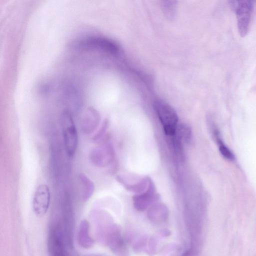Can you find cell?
<instances>
[{"label": "cell", "instance_id": "cell-11", "mask_svg": "<svg viewBox=\"0 0 256 256\" xmlns=\"http://www.w3.org/2000/svg\"><path fill=\"white\" fill-rule=\"evenodd\" d=\"M212 134L216 140L221 154L227 160H232L234 158V154L224 144L220 136V132L216 128H212Z\"/></svg>", "mask_w": 256, "mask_h": 256}, {"label": "cell", "instance_id": "cell-13", "mask_svg": "<svg viewBox=\"0 0 256 256\" xmlns=\"http://www.w3.org/2000/svg\"><path fill=\"white\" fill-rule=\"evenodd\" d=\"M108 126V121L107 120H105L103 124H102V127L97 132V133L94 136L93 138V140H98L104 133L106 130Z\"/></svg>", "mask_w": 256, "mask_h": 256}, {"label": "cell", "instance_id": "cell-9", "mask_svg": "<svg viewBox=\"0 0 256 256\" xmlns=\"http://www.w3.org/2000/svg\"><path fill=\"white\" fill-rule=\"evenodd\" d=\"M77 240L78 244L83 248H89L94 244V240L90 234V224L84 220L80 224L78 232Z\"/></svg>", "mask_w": 256, "mask_h": 256}, {"label": "cell", "instance_id": "cell-2", "mask_svg": "<svg viewBox=\"0 0 256 256\" xmlns=\"http://www.w3.org/2000/svg\"><path fill=\"white\" fill-rule=\"evenodd\" d=\"M61 125L66 154L72 157L76 150L78 136L77 129L70 112L65 111L61 116Z\"/></svg>", "mask_w": 256, "mask_h": 256}, {"label": "cell", "instance_id": "cell-4", "mask_svg": "<svg viewBox=\"0 0 256 256\" xmlns=\"http://www.w3.org/2000/svg\"><path fill=\"white\" fill-rule=\"evenodd\" d=\"M229 2L231 8L236 14L239 34L241 37H244L248 32L254 2L244 0H230Z\"/></svg>", "mask_w": 256, "mask_h": 256}, {"label": "cell", "instance_id": "cell-6", "mask_svg": "<svg viewBox=\"0 0 256 256\" xmlns=\"http://www.w3.org/2000/svg\"><path fill=\"white\" fill-rule=\"evenodd\" d=\"M50 200V190L48 185L42 184L38 186L32 199V208L34 213L42 216L47 212Z\"/></svg>", "mask_w": 256, "mask_h": 256}, {"label": "cell", "instance_id": "cell-7", "mask_svg": "<svg viewBox=\"0 0 256 256\" xmlns=\"http://www.w3.org/2000/svg\"><path fill=\"white\" fill-rule=\"evenodd\" d=\"M158 198L154 184L150 179L146 190L144 192L134 196L133 199L136 208L139 210H143L150 204L158 200Z\"/></svg>", "mask_w": 256, "mask_h": 256}, {"label": "cell", "instance_id": "cell-12", "mask_svg": "<svg viewBox=\"0 0 256 256\" xmlns=\"http://www.w3.org/2000/svg\"><path fill=\"white\" fill-rule=\"evenodd\" d=\"M176 134L186 142H190L192 139V132L190 127L186 124H182L178 126Z\"/></svg>", "mask_w": 256, "mask_h": 256}, {"label": "cell", "instance_id": "cell-5", "mask_svg": "<svg viewBox=\"0 0 256 256\" xmlns=\"http://www.w3.org/2000/svg\"><path fill=\"white\" fill-rule=\"evenodd\" d=\"M114 152L112 146L109 143H104L93 148L90 154L92 163L98 167H104L114 160Z\"/></svg>", "mask_w": 256, "mask_h": 256}, {"label": "cell", "instance_id": "cell-3", "mask_svg": "<svg viewBox=\"0 0 256 256\" xmlns=\"http://www.w3.org/2000/svg\"><path fill=\"white\" fill-rule=\"evenodd\" d=\"M154 106L166 134L170 136H174L176 132L178 122V116L175 110L161 100L155 101Z\"/></svg>", "mask_w": 256, "mask_h": 256}, {"label": "cell", "instance_id": "cell-1", "mask_svg": "<svg viewBox=\"0 0 256 256\" xmlns=\"http://www.w3.org/2000/svg\"><path fill=\"white\" fill-rule=\"evenodd\" d=\"M72 243L58 224L52 222L48 235V248L50 256H68V250Z\"/></svg>", "mask_w": 256, "mask_h": 256}, {"label": "cell", "instance_id": "cell-8", "mask_svg": "<svg viewBox=\"0 0 256 256\" xmlns=\"http://www.w3.org/2000/svg\"><path fill=\"white\" fill-rule=\"evenodd\" d=\"M100 116L94 108L89 107L84 114L81 121L82 132L90 134L94 132L99 126Z\"/></svg>", "mask_w": 256, "mask_h": 256}, {"label": "cell", "instance_id": "cell-10", "mask_svg": "<svg viewBox=\"0 0 256 256\" xmlns=\"http://www.w3.org/2000/svg\"><path fill=\"white\" fill-rule=\"evenodd\" d=\"M78 182L80 187L81 198L84 202H86L93 194L94 190V184L86 174L83 173L78 174Z\"/></svg>", "mask_w": 256, "mask_h": 256}]
</instances>
